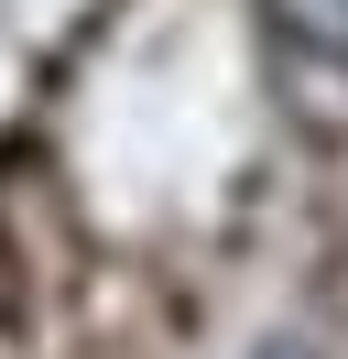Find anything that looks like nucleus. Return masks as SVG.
<instances>
[{"instance_id":"f257e3e1","label":"nucleus","mask_w":348,"mask_h":359,"mask_svg":"<svg viewBox=\"0 0 348 359\" xmlns=\"http://www.w3.org/2000/svg\"><path fill=\"white\" fill-rule=\"evenodd\" d=\"M272 22L294 33L304 55H326V66H348V0H272Z\"/></svg>"}]
</instances>
